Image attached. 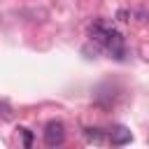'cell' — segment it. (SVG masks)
<instances>
[{
  "instance_id": "obj_1",
  "label": "cell",
  "mask_w": 149,
  "mask_h": 149,
  "mask_svg": "<svg viewBox=\"0 0 149 149\" xmlns=\"http://www.w3.org/2000/svg\"><path fill=\"white\" fill-rule=\"evenodd\" d=\"M93 37H95L100 44H105L112 54H121V51H123L121 35H119L114 28H107V26H102V23H95V28H93Z\"/></svg>"
},
{
  "instance_id": "obj_2",
  "label": "cell",
  "mask_w": 149,
  "mask_h": 149,
  "mask_svg": "<svg viewBox=\"0 0 149 149\" xmlns=\"http://www.w3.org/2000/svg\"><path fill=\"white\" fill-rule=\"evenodd\" d=\"M65 142V126L61 121H49L47 128H44V144L56 149Z\"/></svg>"
},
{
  "instance_id": "obj_3",
  "label": "cell",
  "mask_w": 149,
  "mask_h": 149,
  "mask_svg": "<svg viewBox=\"0 0 149 149\" xmlns=\"http://www.w3.org/2000/svg\"><path fill=\"white\" fill-rule=\"evenodd\" d=\"M130 140H133V135H130V130H128L126 126H119L116 130H112V144L121 147V144H126V142H130Z\"/></svg>"
},
{
  "instance_id": "obj_4",
  "label": "cell",
  "mask_w": 149,
  "mask_h": 149,
  "mask_svg": "<svg viewBox=\"0 0 149 149\" xmlns=\"http://www.w3.org/2000/svg\"><path fill=\"white\" fill-rule=\"evenodd\" d=\"M19 130H21V135H23V147L30 149V144H33V135H30V130H28V128H19Z\"/></svg>"
}]
</instances>
